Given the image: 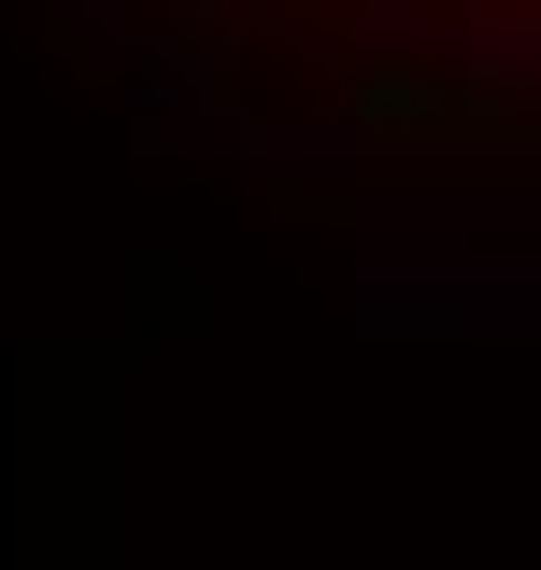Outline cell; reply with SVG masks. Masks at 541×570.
Listing matches in <instances>:
<instances>
[{
	"instance_id": "6da1fadb",
	"label": "cell",
	"mask_w": 541,
	"mask_h": 570,
	"mask_svg": "<svg viewBox=\"0 0 541 570\" xmlns=\"http://www.w3.org/2000/svg\"><path fill=\"white\" fill-rule=\"evenodd\" d=\"M356 129L371 142H528V115L484 86H442V71H356Z\"/></svg>"
},
{
	"instance_id": "7a4b0ae2",
	"label": "cell",
	"mask_w": 541,
	"mask_h": 570,
	"mask_svg": "<svg viewBox=\"0 0 541 570\" xmlns=\"http://www.w3.org/2000/svg\"><path fill=\"white\" fill-rule=\"evenodd\" d=\"M456 58H471L484 100H513V115H528V100H541V14H471V29H456Z\"/></svg>"
}]
</instances>
